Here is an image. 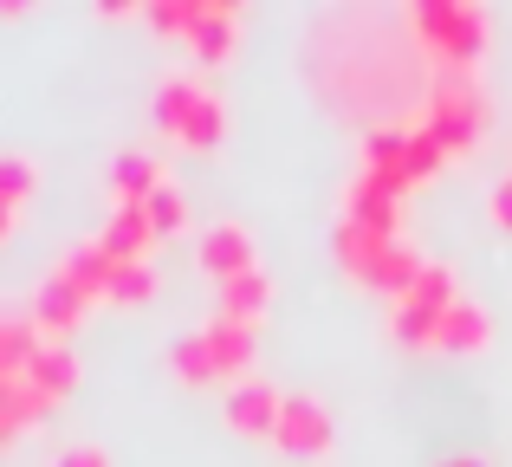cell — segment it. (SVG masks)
Segmentation results:
<instances>
[{
	"label": "cell",
	"mask_w": 512,
	"mask_h": 467,
	"mask_svg": "<svg viewBox=\"0 0 512 467\" xmlns=\"http://www.w3.org/2000/svg\"><path fill=\"white\" fill-rule=\"evenodd\" d=\"M402 33H409L415 59L428 72H474L480 46H487V7H474V0H409Z\"/></svg>",
	"instance_id": "obj_1"
},
{
	"label": "cell",
	"mask_w": 512,
	"mask_h": 467,
	"mask_svg": "<svg viewBox=\"0 0 512 467\" xmlns=\"http://www.w3.org/2000/svg\"><path fill=\"white\" fill-rule=\"evenodd\" d=\"M487 117H493V104H487V91H480L474 72H428L422 117H415V124H422L448 156L474 150V143L487 137Z\"/></svg>",
	"instance_id": "obj_2"
},
{
	"label": "cell",
	"mask_w": 512,
	"mask_h": 467,
	"mask_svg": "<svg viewBox=\"0 0 512 467\" xmlns=\"http://www.w3.org/2000/svg\"><path fill=\"white\" fill-rule=\"evenodd\" d=\"M441 163H448V150H441L422 124H389V130H370V137H363L357 176H370L376 189H389V195H409V189H422Z\"/></svg>",
	"instance_id": "obj_3"
},
{
	"label": "cell",
	"mask_w": 512,
	"mask_h": 467,
	"mask_svg": "<svg viewBox=\"0 0 512 467\" xmlns=\"http://www.w3.org/2000/svg\"><path fill=\"white\" fill-rule=\"evenodd\" d=\"M169 364H175V377H182V383H214V377H234L240 383V377H247V364H253V325L214 312L208 325H195L188 338H175Z\"/></svg>",
	"instance_id": "obj_4"
},
{
	"label": "cell",
	"mask_w": 512,
	"mask_h": 467,
	"mask_svg": "<svg viewBox=\"0 0 512 467\" xmlns=\"http://www.w3.org/2000/svg\"><path fill=\"white\" fill-rule=\"evenodd\" d=\"M156 124H163L175 143H188V150H214L221 130H227V111H221V98H214L201 78L175 72V78L156 85Z\"/></svg>",
	"instance_id": "obj_5"
},
{
	"label": "cell",
	"mask_w": 512,
	"mask_h": 467,
	"mask_svg": "<svg viewBox=\"0 0 512 467\" xmlns=\"http://www.w3.org/2000/svg\"><path fill=\"white\" fill-rule=\"evenodd\" d=\"M461 299V286L448 279V266L428 260L422 279H415L409 292L396 299V312H389V331H396V344H415V351H435V331L441 318H448V305Z\"/></svg>",
	"instance_id": "obj_6"
},
{
	"label": "cell",
	"mask_w": 512,
	"mask_h": 467,
	"mask_svg": "<svg viewBox=\"0 0 512 467\" xmlns=\"http://www.w3.org/2000/svg\"><path fill=\"white\" fill-rule=\"evenodd\" d=\"M240 33V7L234 0H188L182 7V39L195 59H227Z\"/></svg>",
	"instance_id": "obj_7"
},
{
	"label": "cell",
	"mask_w": 512,
	"mask_h": 467,
	"mask_svg": "<svg viewBox=\"0 0 512 467\" xmlns=\"http://www.w3.org/2000/svg\"><path fill=\"white\" fill-rule=\"evenodd\" d=\"M195 260H201V273H214L227 286V279L253 273V266H260V253H253V234L240 228V221H208L201 240H195Z\"/></svg>",
	"instance_id": "obj_8"
},
{
	"label": "cell",
	"mask_w": 512,
	"mask_h": 467,
	"mask_svg": "<svg viewBox=\"0 0 512 467\" xmlns=\"http://www.w3.org/2000/svg\"><path fill=\"white\" fill-rule=\"evenodd\" d=\"M273 442L286 448V455H325L331 448V409L318 403V396H286Z\"/></svg>",
	"instance_id": "obj_9"
},
{
	"label": "cell",
	"mask_w": 512,
	"mask_h": 467,
	"mask_svg": "<svg viewBox=\"0 0 512 467\" xmlns=\"http://www.w3.org/2000/svg\"><path fill=\"white\" fill-rule=\"evenodd\" d=\"M279 409H286V396H279L266 377H240L234 390H227V429H240V435H273L279 429Z\"/></svg>",
	"instance_id": "obj_10"
},
{
	"label": "cell",
	"mask_w": 512,
	"mask_h": 467,
	"mask_svg": "<svg viewBox=\"0 0 512 467\" xmlns=\"http://www.w3.org/2000/svg\"><path fill=\"white\" fill-rule=\"evenodd\" d=\"M98 240L117 253V260H150L163 234H156V221H150V208H143V202H111V215H104Z\"/></svg>",
	"instance_id": "obj_11"
},
{
	"label": "cell",
	"mask_w": 512,
	"mask_h": 467,
	"mask_svg": "<svg viewBox=\"0 0 512 467\" xmlns=\"http://www.w3.org/2000/svg\"><path fill=\"white\" fill-rule=\"evenodd\" d=\"M26 312L39 318V331H46V338H59V331H72L78 318L91 312V299H85V292H78L72 279L59 273V266H52V273L39 279V292H33V305H26Z\"/></svg>",
	"instance_id": "obj_12"
},
{
	"label": "cell",
	"mask_w": 512,
	"mask_h": 467,
	"mask_svg": "<svg viewBox=\"0 0 512 467\" xmlns=\"http://www.w3.org/2000/svg\"><path fill=\"white\" fill-rule=\"evenodd\" d=\"M7 377H26V383L39 390V403L52 409V403H65V396H72V383H78V357L65 351L59 338H46V344L33 351V364H26V370H7Z\"/></svg>",
	"instance_id": "obj_13"
},
{
	"label": "cell",
	"mask_w": 512,
	"mask_h": 467,
	"mask_svg": "<svg viewBox=\"0 0 512 467\" xmlns=\"http://www.w3.org/2000/svg\"><path fill=\"white\" fill-rule=\"evenodd\" d=\"M487 344H493V318L480 312L474 299H454L448 318H441V331H435V351H448V357H480Z\"/></svg>",
	"instance_id": "obj_14"
},
{
	"label": "cell",
	"mask_w": 512,
	"mask_h": 467,
	"mask_svg": "<svg viewBox=\"0 0 512 467\" xmlns=\"http://www.w3.org/2000/svg\"><path fill=\"white\" fill-rule=\"evenodd\" d=\"M163 156H150V150H124L111 163V202H150L156 189H163Z\"/></svg>",
	"instance_id": "obj_15"
},
{
	"label": "cell",
	"mask_w": 512,
	"mask_h": 467,
	"mask_svg": "<svg viewBox=\"0 0 512 467\" xmlns=\"http://www.w3.org/2000/svg\"><path fill=\"white\" fill-rule=\"evenodd\" d=\"M389 240H396V234H376V228H363V221L338 215V260H344L357 279H376V266H383Z\"/></svg>",
	"instance_id": "obj_16"
},
{
	"label": "cell",
	"mask_w": 512,
	"mask_h": 467,
	"mask_svg": "<svg viewBox=\"0 0 512 467\" xmlns=\"http://www.w3.org/2000/svg\"><path fill=\"white\" fill-rule=\"evenodd\" d=\"M344 215L363 221V228H376V234H396L402 195H389V189H376L370 176H357V182H350V195H344Z\"/></svg>",
	"instance_id": "obj_17"
},
{
	"label": "cell",
	"mask_w": 512,
	"mask_h": 467,
	"mask_svg": "<svg viewBox=\"0 0 512 467\" xmlns=\"http://www.w3.org/2000/svg\"><path fill=\"white\" fill-rule=\"evenodd\" d=\"M266 305H273V279H266V266H253V273H240V279H227V286H221V318L260 325Z\"/></svg>",
	"instance_id": "obj_18"
},
{
	"label": "cell",
	"mask_w": 512,
	"mask_h": 467,
	"mask_svg": "<svg viewBox=\"0 0 512 467\" xmlns=\"http://www.w3.org/2000/svg\"><path fill=\"white\" fill-rule=\"evenodd\" d=\"M39 416H46V403H39L33 383H26V377H0V429L20 435V429H33Z\"/></svg>",
	"instance_id": "obj_19"
},
{
	"label": "cell",
	"mask_w": 512,
	"mask_h": 467,
	"mask_svg": "<svg viewBox=\"0 0 512 467\" xmlns=\"http://www.w3.org/2000/svg\"><path fill=\"white\" fill-rule=\"evenodd\" d=\"M143 299H156V260H117L104 305H143Z\"/></svg>",
	"instance_id": "obj_20"
},
{
	"label": "cell",
	"mask_w": 512,
	"mask_h": 467,
	"mask_svg": "<svg viewBox=\"0 0 512 467\" xmlns=\"http://www.w3.org/2000/svg\"><path fill=\"white\" fill-rule=\"evenodd\" d=\"M26 195H33V163L26 156H0V208H7V221L26 208Z\"/></svg>",
	"instance_id": "obj_21"
},
{
	"label": "cell",
	"mask_w": 512,
	"mask_h": 467,
	"mask_svg": "<svg viewBox=\"0 0 512 467\" xmlns=\"http://www.w3.org/2000/svg\"><path fill=\"white\" fill-rule=\"evenodd\" d=\"M143 208H150L156 234H175V228H188V202H182V189H175V182H163V189H156Z\"/></svg>",
	"instance_id": "obj_22"
},
{
	"label": "cell",
	"mask_w": 512,
	"mask_h": 467,
	"mask_svg": "<svg viewBox=\"0 0 512 467\" xmlns=\"http://www.w3.org/2000/svg\"><path fill=\"white\" fill-rule=\"evenodd\" d=\"M487 208H493V221H500V228L512 234V169H506V176H500V182H493V195H487Z\"/></svg>",
	"instance_id": "obj_23"
},
{
	"label": "cell",
	"mask_w": 512,
	"mask_h": 467,
	"mask_svg": "<svg viewBox=\"0 0 512 467\" xmlns=\"http://www.w3.org/2000/svg\"><path fill=\"white\" fill-rule=\"evenodd\" d=\"M52 467H111V461H104V448H91V442H78V448H65V455H59V461H52Z\"/></svg>",
	"instance_id": "obj_24"
},
{
	"label": "cell",
	"mask_w": 512,
	"mask_h": 467,
	"mask_svg": "<svg viewBox=\"0 0 512 467\" xmlns=\"http://www.w3.org/2000/svg\"><path fill=\"white\" fill-rule=\"evenodd\" d=\"M441 467H487L480 455H454V461H441Z\"/></svg>",
	"instance_id": "obj_25"
}]
</instances>
